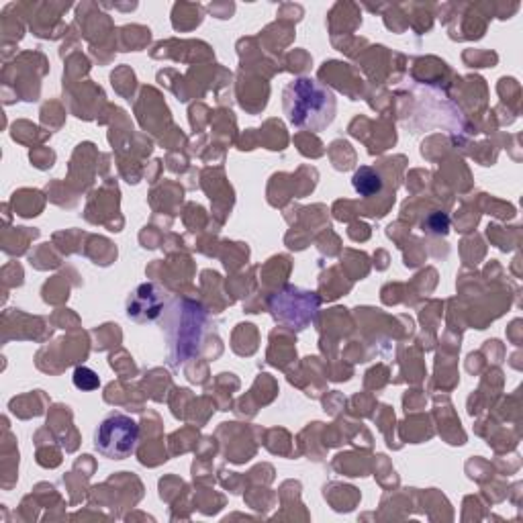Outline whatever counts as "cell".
Wrapping results in <instances>:
<instances>
[{"label":"cell","mask_w":523,"mask_h":523,"mask_svg":"<svg viewBox=\"0 0 523 523\" xmlns=\"http://www.w3.org/2000/svg\"><path fill=\"white\" fill-rule=\"evenodd\" d=\"M282 107L297 129L319 133L336 119V94L315 78L299 76L282 90Z\"/></svg>","instance_id":"obj_1"},{"label":"cell","mask_w":523,"mask_h":523,"mask_svg":"<svg viewBox=\"0 0 523 523\" xmlns=\"http://www.w3.org/2000/svg\"><path fill=\"white\" fill-rule=\"evenodd\" d=\"M139 444V425L125 413L107 415L94 432V448L111 460H125L135 454Z\"/></svg>","instance_id":"obj_2"},{"label":"cell","mask_w":523,"mask_h":523,"mask_svg":"<svg viewBox=\"0 0 523 523\" xmlns=\"http://www.w3.org/2000/svg\"><path fill=\"white\" fill-rule=\"evenodd\" d=\"M319 305L321 299L315 293L293 287V284L274 293L268 303L272 317L291 329H305L315 323Z\"/></svg>","instance_id":"obj_3"},{"label":"cell","mask_w":523,"mask_h":523,"mask_svg":"<svg viewBox=\"0 0 523 523\" xmlns=\"http://www.w3.org/2000/svg\"><path fill=\"white\" fill-rule=\"evenodd\" d=\"M166 309V293L154 282H144L129 295L127 315L135 323L156 321Z\"/></svg>","instance_id":"obj_4"},{"label":"cell","mask_w":523,"mask_h":523,"mask_svg":"<svg viewBox=\"0 0 523 523\" xmlns=\"http://www.w3.org/2000/svg\"><path fill=\"white\" fill-rule=\"evenodd\" d=\"M352 186L356 193L364 199H372L376 195L383 193L385 188V180H383V174H380L376 168H370V166H360L354 176H352Z\"/></svg>","instance_id":"obj_5"},{"label":"cell","mask_w":523,"mask_h":523,"mask_svg":"<svg viewBox=\"0 0 523 523\" xmlns=\"http://www.w3.org/2000/svg\"><path fill=\"white\" fill-rule=\"evenodd\" d=\"M72 380H74V387L78 391H97L101 387L99 374L88 366H78L72 374Z\"/></svg>","instance_id":"obj_6"},{"label":"cell","mask_w":523,"mask_h":523,"mask_svg":"<svg viewBox=\"0 0 523 523\" xmlns=\"http://www.w3.org/2000/svg\"><path fill=\"white\" fill-rule=\"evenodd\" d=\"M448 227H450V219L444 213H432L423 221V231L432 235H446Z\"/></svg>","instance_id":"obj_7"}]
</instances>
